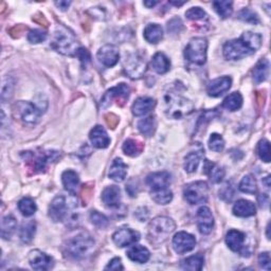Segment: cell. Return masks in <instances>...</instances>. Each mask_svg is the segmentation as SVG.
Listing matches in <instances>:
<instances>
[{
	"mask_svg": "<svg viewBox=\"0 0 271 271\" xmlns=\"http://www.w3.org/2000/svg\"><path fill=\"white\" fill-rule=\"evenodd\" d=\"M262 46V36L254 32H245L238 39L225 43L224 55L227 60L238 61L256 52Z\"/></svg>",
	"mask_w": 271,
	"mask_h": 271,
	"instance_id": "1",
	"label": "cell"
},
{
	"mask_svg": "<svg viewBox=\"0 0 271 271\" xmlns=\"http://www.w3.org/2000/svg\"><path fill=\"white\" fill-rule=\"evenodd\" d=\"M96 241L89 233L86 231L78 232L68 237L63 245V253L70 260H83L89 256L92 252Z\"/></svg>",
	"mask_w": 271,
	"mask_h": 271,
	"instance_id": "2",
	"label": "cell"
},
{
	"mask_svg": "<svg viewBox=\"0 0 271 271\" xmlns=\"http://www.w3.org/2000/svg\"><path fill=\"white\" fill-rule=\"evenodd\" d=\"M51 47L56 52L66 56H77L80 49L76 35L69 29L63 26H58L54 31L53 39L51 40Z\"/></svg>",
	"mask_w": 271,
	"mask_h": 271,
	"instance_id": "3",
	"label": "cell"
},
{
	"mask_svg": "<svg viewBox=\"0 0 271 271\" xmlns=\"http://www.w3.org/2000/svg\"><path fill=\"white\" fill-rule=\"evenodd\" d=\"M192 102L181 94L176 92H167L164 97V112L168 118L181 119L193 111Z\"/></svg>",
	"mask_w": 271,
	"mask_h": 271,
	"instance_id": "4",
	"label": "cell"
},
{
	"mask_svg": "<svg viewBox=\"0 0 271 271\" xmlns=\"http://www.w3.org/2000/svg\"><path fill=\"white\" fill-rule=\"evenodd\" d=\"M175 228L176 225L170 217L159 216L154 218L149 225L148 237L150 243L155 246L163 244Z\"/></svg>",
	"mask_w": 271,
	"mask_h": 271,
	"instance_id": "5",
	"label": "cell"
},
{
	"mask_svg": "<svg viewBox=\"0 0 271 271\" xmlns=\"http://www.w3.org/2000/svg\"><path fill=\"white\" fill-rule=\"evenodd\" d=\"M15 114L19 116V119L29 125H35L40 120L42 113H45L46 107H42L41 102H36L35 104L30 102L19 101L14 105Z\"/></svg>",
	"mask_w": 271,
	"mask_h": 271,
	"instance_id": "6",
	"label": "cell"
},
{
	"mask_svg": "<svg viewBox=\"0 0 271 271\" xmlns=\"http://www.w3.org/2000/svg\"><path fill=\"white\" fill-rule=\"evenodd\" d=\"M208 40L203 38H195L190 40L185 50V56L190 63L202 66L207 61Z\"/></svg>",
	"mask_w": 271,
	"mask_h": 271,
	"instance_id": "7",
	"label": "cell"
},
{
	"mask_svg": "<svg viewBox=\"0 0 271 271\" xmlns=\"http://www.w3.org/2000/svg\"><path fill=\"white\" fill-rule=\"evenodd\" d=\"M184 195L186 200L190 204H199L208 200L209 187L207 182L196 181L186 186L184 190Z\"/></svg>",
	"mask_w": 271,
	"mask_h": 271,
	"instance_id": "8",
	"label": "cell"
},
{
	"mask_svg": "<svg viewBox=\"0 0 271 271\" xmlns=\"http://www.w3.org/2000/svg\"><path fill=\"white\" fill-rule=\"evenodd\" d=\"M124 69H125L126 75L129 77L138 79L144 76L146 69H148V65H146L142 55L139 53H133L126 58L125 63H124Z\"/></svg>",
	"mask_w": 271,
	"mask_h": 271,
	"instance_id": "9",
	"label": "cell"
},
{
	"mask_svg": "<svg viewBox=\"0 0 271 271\" xmlns=\"http://www.w3.org/2000/svg\"><path fill=\"white\" fill-rule=\"evenodd\" d=\"M129 92H130V89L126 84H119L118 86L113 87L112 89L106 91V93L101 100L100 105L102 108H107L113 103L114 100H116L118 104L123 105L125 103V101L128 99Z\"/></svg>",
	"mask_w": 271,
	"mask_h": 271,
	"instance_id": "10",
	"label": "cell"
},
{
	"mask_svg": "<svg viewBox=\"0 0 271 271\" xmlns=\"http://www.w3.org/2000/svg\"><path fill=\"white\" fill-rule=\"evenodd\" d=\"M75 207H77V204L69 203V200L67 202V198L64 195H57L50 203L49 216L54 223L63 222L67 215V210Z\"/></svg>",
	"mask_w": 271,
	"mask_h": 271,
	"instance_id": "11",
	"label": "cell"
},
{
	"mask_svg": "<svg viewBox=\"0 0 271 271\" xmlns=\"http://www.w3.org/2000/svg\"><path fill=\"white\" fill-rule=\"evenodd\" d=\"M58 158L57 152H43L39 154H33L31 152L26 153V161H31V165L35 172H43L49 162Z\"/></svg>",
	"mask_w": 271,
	"mask_h": 271,
	"instance_id": "12",
	"label": "cell"
},
{
	"mask_svg": "<svg viewBox=\"0 0 271 271\" xmlns=\"http://www.w3.org/2000/svg\"><path fill=\"white\" fill-rule=\"evenodd\" d=\"M196 246V239L192 235V234L187 232H178L175 234L173 238V248L176 253H186L190 252L195 248Z\"/></svg>",
	"mask_w": 271,
	"mask_h": 271,
	"instance_id": "13",
	"label": "cell"
},
{
	"mask_svg": "<svg viewBox=\"0 0 271 271\" xmlns=\"http://www.w3.org/2000/svg\"><path fill=\"white\" fill-rule=\"evenodd\" d=\"M28 261L33 269L39 271L49 270L54 265L53 259L40 250H32L29 253Z\"/></svg>",
	"mask_w": 271,
	"mask_h": 271,
	"instance_id": "14",
	"label": "cell"
},
{
	"mask_svg": "<svg viewBox=\"0 0 271 271\" xmlns=\"http://www.w3.org/2000/svg\"><path fill=\"white\" fill-rule=\"evenodd\" d=\"M139 239H140L139 232L129 228H121L116 230L113 235V240L115 241V244L121 248L134 245Z\"/></svg>",
	"mask_w": 271,
	"mask_h": 271,
	"instance_id": "15",
	"label": "cell"
},
{
	"mask_svg": "<svg viewBox=\"0 0 271 271\" xmlns=\"http://www.w3.org/2000/svg\"><path fill=\"white\" fill-rule=\"evenodd\" d=\"M98 60L101 64H103L105 67H114V66L119 62L120 53L119 50L114 45H105L98 51Z\"/></svg>",
	"mask_w": 271,
	"mask_h": 271,
	"instance_id": "16",
	"label": "cell"
},
{
	"mask_svg": "<svg viewBox=\"0 0 271 271\" xmlns=\"http://www.w3.org/2000/svg\"><path fill=\"white\" fill-rule=\"evenodd\" d=\"M197 226H198L199 232L204 235H208L213 230L214 217L208 207H201L197 211Z\"/></svg>",
	"mask_w": 271,
	"mask_h": 271,
	"instance_id": "17",
	"label": "cell"
},
{
	"mask_svg": "<svg viewBox=\"0 0 271 271\" xmlns=\"http://www.w3.org/2000/svg\"><path fill=\"white\" fill-rule=\"evenodd\" d=\"M246 235L238 230H230L226 235V243L234 252H238L245 256Z\"/></svg>",
	"mask_w": 271,
	"mask_h": 271,
	"instance_id": "18",
	"label": "cell"
},
{
	"mask_svg": "<svg viewBox=\"0 0 271 271\" xmlns=\"http://www.w3.org/2000/svg\"><path fill=\"white\" fill-rule=\"evenodd\" d=\"M232 79L229 77H222L212 80L207 87V92L210 97H221L226 91L230 89Z\"/></svg>",
	"mask_w": 271,
	"mask_h": 271,
	"instance_id": "19",
	"label": "cell"
},
{
	"mask_svg": "<svg viewBox=\"0 0 271 271\" xmlns=\"http://www.w3.org/2000/svg\"><path fill=\"white\" fill-rule=\"evenodd\" d=\"M102 200L108 208H119L121 204V191L119 187L111 186L104 189L103 193H102Z\"/></svg>",
	"mask_w": 271,
	"mask_h": 271,
	"instance_id": "20",
	"label": "cell"
},
{
	"mask_svg": "<svg viewBox=\"0 0 271 271\" xmlns=\"http://www.w3.org/2000/svg\"><path fill=\"white\" fill-rule=\"evenodd\" d=\"M90 141L94 148L97 149H106L111 144V138L108 137L107 131L101 125L93 127L89 134Z\"/></svg>",
	"mask_w": 271,
	"mask_h": 271,
	"instance_id": "21",
	"label": "cell"
},
{
	"mask_svg": "<svg viewBox=\"0 0 271 271\" xmlns=\"http://www.w3.org/2000/svg\"><path fill=\"white\" fill-rule=\"evenodd\" d=\"M146 184L151 190L168 188L171 184V175L167 172H158L150 174L146 178Z\"/></svg>",
	"mask_w": 271,
	"mask_h": 271,
	"instance_id": "22",
	"label": "cell"
},
{
	"mask_svg": "<svg viewBox=\"0 0 271 271\" xmlns=\"http://www.w3.org/2000/svg\"><path fill=\"white\" fill-rule=\"evenodd\" d=\"M155 106H156V101L153 98L142 97L135 101L133 107H131V112H133L134 116H141L149 114L151 111H153V109L155 108Z\"/></svg>",
	"mask_w": 271,
	"mask_h": 271,
	"instance_id": "23",
	"label": "cell"
},
{
	"mask_svg": "<svg viewBox=\"0 0 271 271\" xmlns=\"http://www.w3.org/2000/svg\"><path fill=\"white\" fill-rule=\"evenodd\" d=\"M126 175H127V165L123 162L122 159L116 158L113 161L111 167H109V173H108L109 178L116 182H121L125 179Z\"/></svg>",
	"mask_w": 271,
	"mask_h": 271,
	"instance_id": "24",
	"label": "cell"
},
{
	"mask_svg": "<svg viewBox=\"0 0 271 271\" xmlns=\"http://www.w3.org/2000/svg\"><path fill=\"white\" fill-rule=\"evenodd\" d=\"M256 208L254 203L246 199H240L236 201L233 207V214L238 217H250L255 215Z\"/></svg>",
	"mask_w": 271,
	"mask_h": 271,
	"instance_id": "25",
	"label": "cell"
},
{
	"mask_svg": "<svg viewBox=\"0 0 271 271\" xmlns=\"http://www.w3.org/2000/svg\"><path fill=\"white\" fill-rule=\"evenodd\" d=\"M152 67L159 75H164L171 69V62L164 53L158 52L152 58Z\"/></svg>",
	"mask_w": 271,
	"mask_h": 271,
	"instance_id": "26",
	"label": "cell"
},
{
	"mask_svg": "<svg viewBox=\"0 0 271 271\" xmlns=\"http://www.w3.org/2000/svg\"><path fill=\"white\" fill-rule=\"evenodd\" d=\"M127 256L133 262H136L139 264H144L150 260L151 253L148 248H145L141 245H137L129 249L127 251Z\"/></svg>",
	"mask_w": 271,
	"mask_h": 271,
	"instance_id": "27",
	"label": "cell"
},
{
	"mask_svg": "<svg viewBox=\"0 0 271 271\" xmlns=\"http://www.w3.org/2000/svg\"><path fill=\"white\" fill-rule=\"evenodd\" d=\"M62 180L65 189L67 190L68 192L75 194L77 191V189L79 187V178L78 175L75 171L68 170L64 172L62 175Z\"/></svg>",
	"mask_w": 271,
	"mask_h": 271,
	"instance_id": "28",
	"label": "cell"
},
{
	"mask_svg": "<svg viewBox=\"0 0 271 271\" xmlns=\"http://www.w3.org/2000/svg\"><path fill=\"white\" fill-rule=\"evenodd\" d=\"M144 39L151 43H158L163 39V29L158 24H150L144 29Z\"/></svg>",
	"mask_w": 271,
	"mask_h": 271,
	"instance_id": "29",
	"label": "cell"
},
{
	"mask_svg": "<svg viewBox=\"0 0 271 271\" xmlns=\"http://www.w3.org/2000/svg\"><path fill=\"white\" fill-rule=\"evenodd\" d=\"M269 62L266 58H262V60L256 64L253 69V79L256 84H260L264 80H266L269 76Z\"/></svg>",
	"mask_w": 271,
	"mask_h": 271,
	"instance_id": "30",
	"label": "cell"
},
{
	"mask_svg": "<svg viewBox=\"0 0 271 271\" xmlns=\"http://www.w3.org/2000/svg\"><path fill=\"white\" fill-rule=\"evenodd\" d=\"M17 229V222L14 216H4L1 221V237L10 239Z\"/></svg>",
	"mask_w": 271,
	"mask_h": 271,
	"instance_id": "31",
	"label": "cell"
},
{
	"mask_svg": "<svg viewBox=\"0 0 271 271\" xmlns=\"http://www.w3.org/2000/svg\"><path fill=\"white\" fill-rule=\"evenodd\" d=\"M123 152L129 157H137L143 152L144 144L141 141L135 140V139H128L123 144Z\"/></svg>",
	"mask_w": 271,
	"mask_h": 271,
	"instance_id": "32",
	"label": "cell"
},
{
	"mask_svg": "<svg viewBox=\"0 0 271 271\" xmlns=\"http://www.w3.org/2000/svg\"><path fill=\"white\" fill-rule=\"evenodd\" d=\"M151 196L153 200L158 204H167L173 199V192L170 188L151 190Z\"/></svg>",
	"mask_w": 271,
	"mask_h": 271,
	"instance_id": "33",
	"label": "cell"
},
{
	"mask_svg": "<svg viewBox=\"0 0 271 271\" xmlns=\"http://www.w3.org/2000/svg\"><path fill=\"white\" fill-rule=\"evenodd\" d=\"M204 258L201 253L190 256L187 260L181 263V268L190 271H198L203 267Z\"/></svg>",
	"mask_w": 271,
	"mask_h": 271,
	"instance_id": "34",
	"label": "cell"
},
{
	"mask_svg": "<svg viewBox=\"0 0 271 271\" xmlns=\"http://www.w3.org/2000/svg\"><path fill=\"white\" fill-rule=\"evenodd\" d=\"M243 105V97L239 92H233L223 102V107L230 112H235Z\"/></svg>",
	"mask_w": 271,
	"mask_h": 271,
	"instance_id": "35",
	"label": "cell"
},
{
	"mask_svg": "<svg viewBox=\"0 0 271 271\" xmlns=\"http://www.w3.org/2000/svg\"><path fill=\"white\" fill-rule=\"evenodd\" d=\"M138 129L145 137H152L156 130V120L154 116H148L138 123Z\"/></svg>",
	"mask_w": 271,
	"mask_h": 271,
	"instance_id": "36",
	"label": "cell"
},
{
	"mask_svg": "<svg viewBox=\"0 0 271 271\" xmlns=\"http://www.w3.org/2000/svg\"><path fill=\"white\" fill-rule=\"evenodd\" d=\"M36 231V224L34 222H28L21 226V229L19 232V237L21 241L25 244L31 243Z\"/></svg>",
	"mask_w": 271,
	"mask_h": 271,
	"instance_id": "37",
	"label": "cell"
},
{
	"mask_svg": "<svg viewBox=\"0 0 271 271\" xmlns=\"http://www.w3.org/2000/svg\"><path fill=\"white\" fill-rule=\"evenodd\" d=\"M201 160V154L198 152H192L185 158V170L187 173L196 172Z\"/></svg>",
	"mask_w": 271,
	"mask_h": 271,
	"instance_id": "38",
	"label": "cell"
},
{
	"mask_svg": "<svg viewBox=\"0 0 271 271\" xmlns=\"http://www.w3.org/2000/svg\"><path fill=\"white\" fill-rule=\"evenodd\" d=\"M18 210L24 216L29 217L35 213L36 210H38V207H36V203L32 198H30V197H25V198L19 200Z\"/></svg>",
	"mask_w": 271,
	"mask_h": 271,
	"instance_id": "39",
	"label": "cell"
},
{
	"mask_svg": "<svg viewBox=\"0 0 271 271\" xmlns=\"http://www.w3.org/2000/svg\"><path fill=\"white\" fill-rule=\"evenodd\" d=\"M238 188L243 193L251 195L255 194L256 191H258V186H256V181L252 175H246L245 177L241 179Z\"/></svg>",
	"mask_w": 271,
	"mask_h": 271,
	"instance_id": "40",
	"label": "cell"
},
{
	"mask_svg": "<svg viewBox=\"0 0 271 271\" xmlns=\"http://www.w3.org/2000/svg\"><path fill=\"white\" fill-rule=\"evenodd\" d=\"M232 5H233V2L228 1V0H226V1H214L213 2V6H214L215 11L218 13V15L224 19L228 18L232 15V12H233Z\"/></svg>",
	"mask_w": 271,
	"mask_h": 271,
	"instance_id": "41",
	"label": "cell"
},
{
	"mask_svg": "<svg viewBox=\"0 0 271 271\" xmlns=\"http://www.w3.org/2000/svg\"><path fill=\"white\" fill-rule=\"evenodd\" d=\"M209 167H207V172L210 176V179L212 180V182H214V184H219L224 177H225V170L218 164L215 163H208Z\"/></svg>",
	"mask_w": 271,
	"mask_h": 271,
	"instance_id": "42",
	"label": "cell"
},
{
	"mask_svg": "<svg viewBox=\"0 0 271 271\" xmlns=\"http://www.w3.org/2000/svg\"><path fill=\"white\" fill-rule=\"evenodd\" d=\"M258 152L259 157L264 161V162L269 163L270 162V143L266 139H263L258 144Z\"/></svg>",
	"mask_w": 271,
	"mask_h": 271,
	"instance_id": "43",
	"label": "cell"
},
{
	"mask_svg": "<svg viewBox=\"0 0 271 271\" xmlns=\"http://www.w3.org/2000/svg\"><path fill=\"white\" fill-rule=\"evenodd\" d=\"M209 148L211 151L221 153L225 148V141L221 135L212 134L209 140Z\"/></svg>",
	"mask_w": 271,
	"mask_h": 271,
	"instance_id": "44",
	"label": "cell"
},
{
	"mask_svg": "<svg viewBox=\"0 0 271 271\" xmlns=\"http://www.w3.org/2000/svg\"><path fill=\"white\" fill-rule=\"evenodd\" d=\"M90 221L91 223L98 227L100 229H104L108 226V218L104 215L100 213L98 211H92L90 213Z\"/></svg>",
	"mask_w": 271,
	"mask_h": 271,
	"instance_id": "45",
	"label": "cell"
},
{
	"mask_svg": "<svg viewBox=\"0 0 271 271\" xmlns=\"http://www.w3.org/2000/svg\"><path fill=\"white\" fill-rule=\"evenodd\" d=\"M237 16L240 20L246 21V23H250L253 25H256L260 23L259 16L256 15V14L250 9H243L241 11H239Z\"/></svg>",
	"mask_w": 271,
	"mask_h": 271,
	"instance_id": "46",
	"label": "cell"
},
{
	"mask_svg": "<svg viewBox=\"0 0 271 271\" xmlns=\"http://www.w3.org/2000/svg\"><path fill=\"white\" fill-rule=\"evenodd\" d=\"M47 39V32L42 30H31L28 34V40L32 43L42 42Z\"/></svg>",
	"mask_w": 271,
	"mask_h": 271,
	"instance_id": "47",
	"label": "cell"
},
{
	"mask_svg": "<svg viewBox=\"0 0 271 271\" xmlns=\"http://www.w3.org/2000/svg\"><path fill=\"white\" fill-rule=\"evenodd\" d=\"M186 16L191 20H201L207 17V14L201 8L195 6V8H191L186 12Z\"/></svg>",
	"mask_w": 271,
	"mask_h": 271,
	"instance_id": "48",
	"label": "cell"
},
{
	"mask_svg": "<svg viewBox=\"0 0 271 271\" xmlns=\"http://www.w3.org/2000/svg\"><path fill=\"white\" fill-rule=\"evenodd\" d=\"M13 87H14V83L12 82L11 79H4L2 83V93H1V98L2 101H4L5 99L9 100L12 97V92H13Z\"/></svg>",
	"mask_w": 271,
	"mask_h": 271,
	"instance_id": "49",
	"label": "cell"
},
{
	"mask_svg": "<svg viewBox=\"0 0 271 271\" xmlns=\"http://www.w3.org/2000/svg\"><path fill=\"white\" fill-rule=\"evenodd\" d=\"M259 265L261 268L267 271L270 270V254L269 252H263L259 255Z\"/></svg>",
	"mask_w": 271,
	"mask_h": 271,
	"instance_id": "50",
	"label": "cell"
},
{
	"mask_svg": "<svg viewBox=\"0 0 271 271\" xmlns=\"http://www.w3.org/2000/svg\"><path fill=\"white\" fill-rule=\"evenodd\" d=\"M167 29H168V32H172V33L180 32V30L182 29L181 20L179 18H174V23L173 20H171L170 23L167 24Z\"/></svg>",
	"mask_w": 271,
	"mask_h": 271,
	"instance_id": "51",
	"label": "cell"
},
{
	"mask_svg": "<svg viewBox=\"0 0 271 271\" xmlns=\"http://www.w3.org/2000/svg\"><path fill=\"white\" fill-rule=\"evenodd\" d=\"M105 121L107 123V125L109 126V128H116V126L118 125L119 123V118L114 114H107L105 116Z\"/></svg>",
	"mask_w": 271,
	"mask_h": 271,
	"instance_id": "52",
	"label": "cell"
},
{
	"mask_svg": "<svg viewBox=\"0 0 271 271\" xmlns=\"http://www.w3.org/2000/svg\"><path fill=\"white\" fill-rule=\"evenodd\" d=\"M77 57H78V60L82 62L83 64H87L88 62H90V54L88 51L84 48L80 47V49L78 50V52L77 54Z\"/></svg>",
	"mask_w": 271,
	"mask_h": 271,
	"instance_id": "53",
	"label": "cell"
},
{
	"mask_svg": "<svg viewBox=\"0 0 271 271\" xmlns=\"http://www.w3.org/2000/svg\"><path fill=\"white\" fill-rule=\"evenodd\" d=\"M105 269L106 270H122L123 266H122L121 260L119 258H115L114 260L109 262V264L106 266Z\"/></svg>",
	"mask_w": 271,
	"mask_h": 271,
	"instance_id": "54",
	"label": "cell"
},
{
	"mask_svg": "<svg viewBox=\"0 0 271 271\" xmlns=\"http://www.w3.org/2000/svg\"><path fill=\"white\" fill-rule=\"evenodd\" d=\"M219 196H221L222 198H225V196H227L226 200H231V198L233 197L232 188L229 185H226L222 191H219Z\"/></svg>",
	"mask_w": 271,
	"mask_h": 271,
	"instance_id": "55",
	"label": "cell"
},
{
	"mask_svg": "<svg viewBox=\"0 0 271 271\" xmlns=\"http://www.w3.org/2000/svg\"><path fill=\"white\" fill-rule=\"evenodd\" d=\"M135 216H137V218L139 219L140 222H144L146 218L149 217V212H148V209L146 208H141V209H138L137 212L135 213Z\"/></svg>",
	"mask_w": 271,
	"mask_h": 271,
	"instance_id": "56",
	"label": "cell"
},
{
	"mask_svg": "<svg viewBox=\"0 0 271 271\" xmlns=\"http://www.w3.org/2000/svg\"><path fill=\"white\" fill-rule=\"evenodd\" d=\"M259 203L261 208H267L269 204V197L267 194H261L259 196Z\"/></svg>",
	"mask_w": 271,
	"mask_h": 271,
	"instance_id": "57",
	"label": "cell"
},
{
	"mask_svg": "<svg viewBox=\"0 0 271 271\" xmlns=\"http://www.w3.org/2000/svg\"><path fill=\"white\" fill-rule=\"evenodd\" d=\"M91 194V189L88 188V186L86 185V187L84 186L83 190H82V196H83V199L85 202L88 201V199H89V196Z\"/></svg>",
	"mask_w": 271,
	"mask_h": 271,
	"instance_id": "58",
	"label": "cell"
},
{
	"mask_svg": "<svg viewBox=\"0 0 271 271\" xmlns=\"http://www.w3.org/2000/svg\"><path fill=\"white\" fill-rule=\"evenodd\" d=\"M70 4H71L70 1H56L55 2V5L57 6L58 9H61L62 11L67 10L69 8Z\"/></svg>",
	"mask_w": 271,
	"mask_h": 271,
	"instance_id": "59",
	"label": "cell"
},
{
	"mask_svg": "<svg viewBox=\"0 0 271 271\" xmlns=\"http://www.w3.org/2000/svg\"><path fill=\"white\" fill-rule=\"evenodd\" d=\"M158 3V1H144V5L148 6V8H153Z\"/></svg>",
	"mask_w": 271,
	"mask_h": 271,
	"instance_id": "60",
	"label": "cell"
},
{
	"mask_svg": "<svg viewBox=\"0 0 271 271\" xmlns=\"http://www.w3.org/2000/svg\"><path fill=\"white\" fill-rule=\"evenodd\" d=\"M186 2H187V1H181V2H179V1H170V3H171V4H174V5H176V6L184 5Z\"/></svg>",
	"mask_w": 271,
	"mask_h": 271,
	"instance_id": "61",
	"label": "cell"
},
{
	"mask_svg": "<svg viewBox=\"0 0 271 271\" xmlns=\"http://www.w3.org/2000/svg\"><path fill=\"white\" fill-rule=\"evenodd\" d=\"M269 180H270V177H269V176H267V177L265 178V181H264V182H265V185H266L267 188L270 187V182H269Z\"/></svg>",
	"mask_w": 271,
	"mask_h": 271,
	"instance_id": "62",
	"label": "cell"
},
{
	"mask_svg": "<svg viewBox=\"0 0 271 271\" xmlns=\"http://www.w3.org/2000/svg\"><path fill=\"white\" fill-rule=\"evenodd\" d=\"M269 230H270V224H268L267 226V238L270 239V234H269Z\"/></svg>",
	"mask_w": 271,
	"mask_h": 271,
	"instance_id": "63",
	"label": "cell"
}]
</instances>
